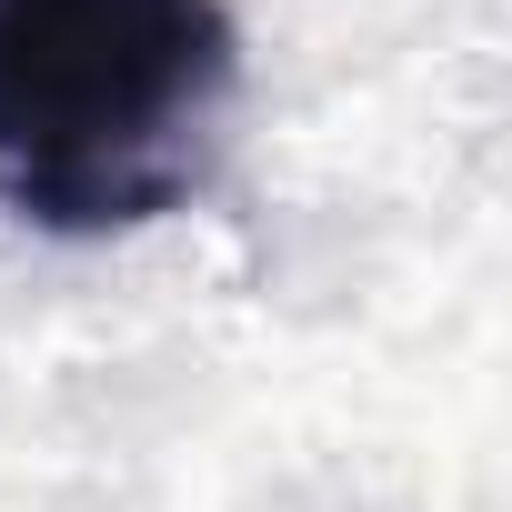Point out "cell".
I'll return each mask as SVG.
<instances>
[{"mask_svg":"<svg viewBox=\"0 0 512 512\" xmlns=\"http://www.w3.org/2000/svg\"><path fill=\"white\" fill-rule=\"evenodd\" d=\"M221 0H0V211L51 241L171 221L231 131Z\"/></svg>","mask_w":512,"mask_h":512,"instance_id":"cell-1","label":"cell"}]
</instances>
